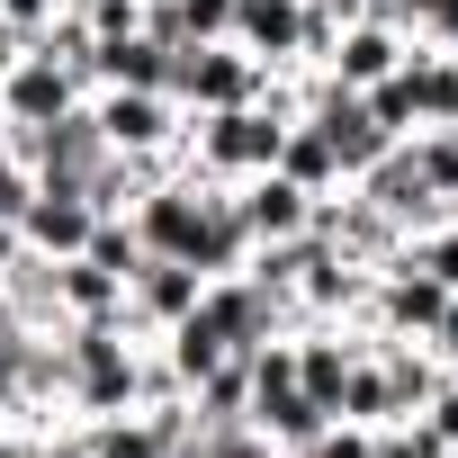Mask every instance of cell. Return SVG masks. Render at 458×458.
I'll list each match as a JSON object with an SVG mask.
<instances>
[{
  "label": "cell",
  "instance_id": "obj_4",
  "mask_svg": "<svg viewBox=\"0 0 458 458\" xmlns=\"http://www.w3.org/2000/svg\"><path fill=\"white\" fill-rule=\"evenodd\" d=\"M306 234H324V243H333V252H342L351 270H386V261L404 252V225H395L386 207H369V198H360L351 180L315 198V216H306Z\"/></svg>",
  "mask_w": 458,
  "mask_h": 458
},
{
  "label": "cell",
  "instance_id": "obj_18",
  "mask_svg": "<svg viewBox=\"0 0 458 458\" xmlns=\"http://www.w3.org/2000/svg\"><path fill=\"white\" fill-rule=\"evenodd\" d=\"M404 153H413V171H422L431 198H458V126H413Z\"/></svg>",
  "mask_w": 458,
  "mask_h": 458
},
{
  "label": "cell",
  "instance_id": "obj_13",
  "mask_svg": "<svg viewBox=\"0 0 458 458\" xmlns=\"http://www.w3.org/2000/svg\"><path fill=\"white\" fill-rule=\"evenodd\" d=\"M297 28H306V0H234V46L261 72H297Z\"/></svg>",
  "mask_w": 458,
  "mask_h": 458
},
{
  "label": "cell",
  "instance_id": "obj_8",
  "mask_svg": "<svg viewBox=\"0 0 458 458\" xmlns=\"http://www.w3.org/2000/svg\"><path fill=\"white\" fill-rule=\"evenodd\" d=\"M90 90H81V72H64L55 55H19L10 72H0V117H10V126H46V117H64V108H81Z\"/></svg>",
  "mask_w": 458,
  "mask_h": 458
},
{
  "label": "cell",
  "instance_id": "obj_11",
  "mask_svg": "<svg viewBox=\"0 0 458 458\" xmlns=\"http://www.w3.org/2000/svg\"><path fill=\"white\" fill-rule=\"evenodd\" d=\"M404 55H413L404 28H386V19H351V28L333 37V55H324V81H342V90H377Z\"/></svg>",
  "mask_w": 458,
  "mask_h": 458
},
{
  "label": "cell",
  "instance_id": "obj_26",
  "mask_svg": "<svg viewBox=\"0 0 458 458\" xmlns=\"http://www.w3.org/2000/svg\"><path fill=\"white\" fill-rule=\"evenodd\" d=\"M19 252H28V243H19V225H10V216H0V270H10Z\"/></svg>",
  "mask_w": 458,
  "mask_h": 458
},
{
  "label": "cell",
  "instance_id": "obj_12",
  "mask_svg": "<svg viewBox=\"0 0 458 458\" xmlns=\"http://www.w3.org/2000/svg\"><path fill=\"white\" fill-rule=\"evenodd\" d=\"M234 207H243V234H252V243H288V234H306V216H315V198H306L288 171L234 180Z\"/></svg>",
  "mask_w": 458,
  "mask_h": 458
},
{
  "label": "cell",
  "instance_id": "obj_19",
  "mask_svg": "<svg viewBox=\"0 0 458 458\" xmlns=\"http://www.w3.org/2000/svg\"><path fill=\"white\" fill-rule=\"evenodd\" d=\"M404 261L458 297V216H449V225H422V234H404Z\"/></svg>",
  "mask_w": 458,
  "mask_h": 458
},
{
  "label": "cell",
  "instance_id": "obj_15",
  "mask_svg": "<svg viewBox=\"0 0 458 458\" xmlns=\"http://www.w3.org/2000/svg\"><path fill=\"white\" fill-rule=\"evenodd\" d=\"M55 306H64V324H117L126 279H117V270H99L90 252H72V261H55Z\"/></svg>",
  "mask_w": 458,
  "mask_h": 458
},
{
  "label": "cell",
  "instance_id": "obj_22",
  "mask_svg": "<svg viewBox=\"0 0 458 458\" xmlns=\"http://www.w3.org/2000/svg\"><path fill=\"white\" fill-rule=\"evenodd\" d=\"M369 458H458V449H440L422 422H386V431H369Z\"/></svg>",
  "mask_w": 458,
  "mask_h": 458
},
{
  "label": "cell",
  "instance_id": "obj_16",
  "mask_svg": "<svg viewBox=\"0 0 458 458\" xmlns=\"http://www.w3.org/2000/svg\"><path fill=\"white\" fill-rule=\"evenodd\" d=\"M0 297H10V315L28 333H64V306H55V261L46 252H19L10 270H0Z\"/></svg>",
  "mask_w": 458,
  "mask_h": 458
},
{
  "label": "cell",
  "instance_id": "obj_3",
  "mask_svg": "<svg viewBox=\"0 0 458 458\" xmlns=\"http://www.w3.org/2000/svg\"><path fill=\"white\" fill-rule=\"evenodd\" d=\"M270 90V72L234 46V37H216V46H171V99L198 117V108H243V99H261Z\"/></svg>",
  "mask_w": 458,
  "mask_h": 458
},
{
  "label": "cell",
  "instance_id": "obj_30",
  "mask_svg": "<svg viewBox=\"0 0 458 458\" xmlns=\"http://www.w3.org/2000/svg\"><path fill=\"white\" fill-rule=\"evenodd\" d=\"M449 216H458V207H449Z\"/></svg>",
  "mask_w": 458,
  "mask_h": 458
},
{
  "label": "cell",
  "instance_id": "obj_24",
  "mask_svg": "<svg viewBox=\"0 0 458 458\" xmlns=\"http://www.w3.org/2000/svg\"><path fill=\"white\" fill-rule=\"evenodd\" d=\"M72 10L90 19V37H135L144 28V0H72Z\"/></svg>",
  "mask_w": 458,
  "mask_h": 458
},
{
  "label": "cell",
  "instance_id": "obj_17",
  "mask_svg": "<svg viewBox=\"0 0 458 458\" xmlns=\"http://www.w3.org/2000/svg\"><path fill=\"white\" fill-rule=\"evenodd\" d=\"M270 171H288L306 198L342 189V162H333V144H324V126H315V117H288V135H279V162H270Z\"/></svg>",
  "mask_w": 458,
  "mask_h": 458
},
{
  "label": "cell",
  "instance_id": "obj_1",
  "mask_svg": "<svg viewBox=\"0 0 458 458\" xmlns=\"http://www.w3.org/2000/svg\"><path fill=\"white\" fill-rule=\"evenodd\" d=\"M55 369H64V413L72 422H108V413H135L144 342L126 324H64L55 333Z\"/></svg>",
  "mask_w": 458,
  "mask_h": 458
},
{
  "label": "cell",
  "instance_id": "obj_29",
  "mask_svg": "<svg viewBox=\"0 0 458 458\" xmlns=\"http://www.w3.org/2000/svg\"><path fill=\"white\" fill-rule=\"evenodd\" d=\"M449 377H458V360H449Z\"/></svg>",
  "mask_w": 458,
  "mask_h": 458
},
{
  "label": "cell",
  "instance_id": "obj_14",
  "mask_svg": "<svg viewBox=\"0 0 458 458\" xmlns=\"http://www.w3.org/2000/svg\"><path fill=\"white\" fill-rule=\"evenodd\" d=\"M90 90H171V46L162 37H99L90 46Z\"/></svg>",
  "mask_w": 458,
  "mask_h": 458
},
{
  "label": "cell",
  "instance_id": "obj_5",
  "mask_svg": "<svg viewBox=\"0 0 458 458\" xmlns=\"http://www.w3.org/2000/svg\"><path fill=\"white\" fill-rule=\"evenodd\" d=\"M90 117L108 135V153H180L189 108L171 90H90Z\"/></svg>",
  "mask_w": 458,
  "mask_h": 458
},
{
  "label": "cell",
  "instance_id": "obj_21",
  "mask_svg": "<svg viewBox=\"0 0 458 458\" xmlns=\"http://www.w3.org/2000/svg\"><path fill=\"white\" fill-rule=\"evenodd\" d=\"M81 252H90L99 270H117V279H135V261H144V243H135V225H126V216H99Z\"/></svg>",
  "mask_w": 458,
  "mask_h": 458
},
{
  "label": "cell",
  "instance_id": "obj_25",
  "mask_svg": "<svg viewBox=\"0 0 458 458\" xmlns=\"http://www.w3.org/2000/svg\"><path fill=\"white\" fill-rule=\"evenodd\" d=\"M55 10H72V0H0V19H10L19 37H37V28H46Z\"/></svg>",
  "mask_w": 458,
  "mask_h": 458
},
{
  "label": "cell",
  "instance_id": "obj_9",
  "mask_svg": "<svg viewBox=\"0 0 458 458\" xmlns=\"http://www.w3.org/2000/svg\"><path fill=\"white\" fill-rule=\"evenodd\" d=\"M126 225H135V243H144V252L189 261V243H198V180H189V162H180L162 189H144V198L126 207Z\"/></svg>",
  "mask_w": 458,
  "mask_h": 458
},
{
  "label": "cell",
  "instance_id": "obj_23",
  "mask_svg": "<svg viewBox=\"0 0 458 458\" xmlns=\"http://www.w3.org/2000/svg\"><path fill=\"white\" fill-rule=\"evenodd\" d=\"M413 422H422L440 449H458V377H449V369H440V386L422 395V413H413Z\"/></svg>",
  "mask_w": 458,
  "mask_h": 458
},
{
  "label": "cell",
  "instance_id": "obj_2",
  "mask_svg": "<svg viewBox=\"0 0 458 458\" xmlns=\"http://www.w3.org/2000/svg\"><path fill=\"white\" fill-rule=\"evenodd\" d=\"M279 135H288V117H279L270 99L198 108V117H189V135H180V162H189V180H252V171H270V162H279Z\"/></svg>",
  "mask_w": 458,
  "mask_h": 458
},
{
  "label": "cell",
  "instance_id": "obj_6",
  "mask_svg": "<svg viewBox=\"0 0 458 458\" xmlns=\"http://www.w3.org/2000/svg\"><path fill=\"white\" fill-rule=\"evenodd\" d=\"M198 270L189 261H162V252H144L135 261V279H126V306H117V324L135 333V342H153V333H171L180 315H198Z\"/></svg>",
  "mask_w": 458,
  "mask_h": 458
},
{
  "label": "cell",
  "instance_id": "obj_28",
  "mask_svg": "<svg viewBox=\"0 0 458 458\" xmlns=\"http://www.w3.org/2000/svg\"><path fill=\"white\" fill-rule=\"evenodd\" d=\"M144 10H162V0H144Z\"/></svg>",
  "mask_w": 458,
  "mask_h": 458
},
{
  "label": "cell",
  "instance_id": "obj_10",
  "mask_svg": "<svg viewBox=\"0 0 458 458\" xmlns=\"http://www.w3.org/2000/svg\"><path fill=\"white\" fill-rule=\"evenodd\" d=\"M351 189H360L369 207H386L404 234H422V225H449V198H431V189H422V171H413V153H404V144H386Z\"/></svg>",
  "mask_w": 458,
  "mask_h": 458
},
{
  "label": "cell",
  "instance_id": "obj_27",
  "mask_svg": "<svg viewBox=\"0 0 458 458\" xmlns=\"http://www.w3.org/2000/svg\"><path fill=\"white\" fill-rule=\"evenodd\" d=\"M0 458H10V413H0Z\"/></svg>",
  "mask_w": 458,
  "mask_h": 458
},
{
  "label": "cell",
  "instance_id": "obj_20",
  "mask_svg": "<svg viewBox=\"0 0 458 458\" xmlns=\"http://www.w3.org/2000/svg\"><path fill=\"white\" fill-rule=\"evenodd\" d=\"M90 458H162V440L144 431V413H108L90 422Z\"/></svg>",
  "mask_w": 458,
  "mask_h": 458
},
{
  "label": "cell",
  "instance_id": "obj_7",
  "mask_svg": "<svg viewBox=\"0 0 458 458\" xmlns=\"http://www.w3.org/2000/svg\"><path fill=\"white\" fill-rule=\"evenodd\" d=\"M90 225H99V207H90L72 180H37L28 207H19V243L46 252V261H72V252L90 243Z\"/></svg>",
  "mask_w": 458,
  "mask_h": 458
}]
</instances>
